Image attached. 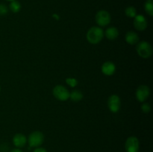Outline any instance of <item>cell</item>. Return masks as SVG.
<instances>
[{"mask_svg":"<svg viewBox=\"0 0 153 152\" xmlns=\"http://www.w3.org/2000/svg\"><path fill=\"white\" fill-rule=\"evenodd\" d=\"M33 152H47V151H46L45 148H43L37 147L34 149Z\"/></svg>","mask_w":153,"mask_h":152,"instance_id":"44dd1931","label":"cell"},{"mask_svg":"<svg viewBox=\"0 0 153 152\" xmlns=\"http://www.w3.org/2000/svg\"><path fill=\"white\" fill-rule=\"evenodd\" d=\"M140 143L139 140L135 137H130L126 141L125 148L126 152H138Z\"/></svg>","mask_w":153,"mask_h":152,"instance_id":"8992f818","label":"cell"},{"mask_svg":"<svg viewBox=\"0 0 153 152\" xmlns=\"http://www.w3.org/2000/svg\"><path fill=\"white\" fill-rule=\"evenodd\" d=\"M105 34V37L108 40H114L117 38L118 35H119V31L116 27H110L106 29L105 34Z\"/></svg>","mask_w":153,"mask_h":152,"instance_id":"4fadbf2b","label":"cell"},{"mask_svg":"<svg viewBox=\"0 0 153 152\" xmlns=\"http://www.w3.org/2000/svg\"><path fill=\"white\" fill-rule=\"evenodd\" d=\"M10 152H23V151H22V150H20L19 148H15V149H13Z\"/></svg>","mask_w":153,"mask_h":152,"instance_id":"7402d4cb","label":"cell"},{"mask_svg":"<svg viewBox=\"0 0 153 152\" xmlns=\"http://www.w3.org/2000/svg\"><path fill=\"white\" fill-rule=\"evenodd\" d=\"M111 20L110 13L105 10H100L96 15V22L100 26L104 27L108 25Z\"/></svg>","mask_w":153,"mask_h":152,"instance_id":"5b68a950","label":"cell"},{"mask_svg":"<svg viewBox=\"0 0 153 152\" xmlns=\"http://www.w3.org/2000/svg\"><path fill=\"white\" fill-rule=\"evenodd\" d=\"M108 106L112 113H117L120 109L121 101L118 95H112L109 97L108 100Z\"/></svg>","mask_w":153,"mask_h":152,"instance_id":"52a82bcc","label":"cell"},{"mask_svg":"<svg viewBox=\"0 0 153 152\" xmlns=\"http://www.w3.org/2000/svg\"><path fill=\"white\" fill-rule=\"evenodd\" d=\"M53 95L59 101H67L70 98V92L62 85H57L53 89Z\"/></svg>","mask_w":153,"mask_h":152,"instance_id":"277c9868","label":"cell"},{"mask_svg":"<svg viewBox=\"0 0 153 152\" xmlns=\"http://www.w3.org/2000/svg\"><path fill=\"white\" fill-rule=\"evenodd\" d=\"M144 8L146 13L149 16H153V1L152 0H146L144 4Z\"/></svg>","mask_w":153,"mask_h":152,"instance_id":"9a60e30c","label":"cell"},{"mask_svg":"<svg viewBox=\"0 0 153 152\" xmlns=\"http://www.w3.org/2000/svg\"><path fill=\"white\" fill-rule=\"evenodd\" d=\"M136 50L139 56L144 59L150 58L153 52L152 46L146 41H141L139 43L136 47Z\"/></svg>","mask_w":153,"mask_h":152,"instance_id":"7a4b0ae2","label":"cell"},{"mask_svg":"<svg viewBox=\"0 0 153 152\" xmlns=\"http://www.w3.org/2000/svg\"><path fill=\"white\" fill-rule=\"evenodd\" d=\"M126 15L128 17L134 18V16L137 15V11H136V9L134 8L132 6H130V7H128L125 10Z\"/></svg>","mask_w":153,"mask_h":152,"instance_id":"e0dca14e","label":"cell"},{"mask_svg":"<svg viewBox=\"0 0 153 152\" xmlns=\"http://www.w3.org/2000/svg\"><path fill=\"white\" fill-rule=\"evenodd\" d=\"M104 31L100 27H91L87 32V40L91 44H97L102 40Z\"/></svg>","mask_w":153,"mask_h":152,"instance_id":"6da1fadb","label":"cell"},{"mask_svg":"<svg viewBox=\"0 0 153 152\" xmlns=\"http://www.w3.org/2000/svg\"><path fill=\"white\" fill-rule=\"evenodd\" d=\"M134 19V26L138 31H143L147 27V20L143 15H136Z\"/></svg>","mask_w":153,"mask_h":152,"instance_id":"9c48e42d","label":"cell"},{"mask_svg":"<svg viewBox=\"0 0 153 152\" xmlns=\"http://www.w3.org/2000/svg\"><path fill=\"white\" fill-rule=\"evenodd\" d=\"M13 143L16 147L22 148L27 143V138L24 134H16L13 138Z\"/></svg>","mask_w":153,"mask_h":152,"instance_id":"8fae6325","label":"cell"},{"mask_svg":"<svg viewBox=\"0 0 153 152\" xmlns=\"http://www.w3.org/2000/svg\"><path fill=\"white\" fill-rule=\"evenodd\" d=\"M9 7H10V10L12 12H13V13H18L21 9V4L19 1L14 0V1H12L10 2Z\"/></svg>","mask_w":153,"mask_h":152,"instance_id":"2e32d148","label":"cell"},{"mask_svg":"<svg viewBox=\"0 0 153 152\" xmlns=\"http://www.w3.org/2000/svg\"><path fill=\"white\" fill-rule=\"evenodd\" d=\"M126 41L130 45H134L138 43L139 37L137 33L134 31H128L126 34Z\"/></svg>","mask_w":153,"mask_h":152,"instance_id":"7c38bea8","label":"cell"},{"mask_svg":"<svg viewBox=\"0 0 153 152\" xmlns=\"http://www.w3.org/2000/svg\"><path fill=\"white\" fill-rule=\"evenodd\" d=\"M7 1H14V0H7Z\"/></svg>","mask_w":153,"mask_h":152,"instance_id":"603a6c76","label":"cell"},{"mask_svg":"<svg viewBox=\"0 0 153 152\" xmlns=\"http://www.w3.org/2000/svg\"><path fill=\"white\" fill-rule=\"evenodd\" d=\"M150 90H149V86L146 85H141L139 86L136 90V98L140 102H143L146 101L149 96Z\"/></svg>","mask_w":153,"mask_h":152,"instance_id":"ba28073f","label":"cell"},{"mask_svg":"<svg viewBox=\"0 0 153 152\" xmlns=\"http://www.w3.org/2000/svg\"><path fill=\"white\" fill-rule=\"evenodd\" d=\"M66 82L68 85H70L72 87H75L78 84V80L75 78H67Z\"/></svg>","mask_w":153,"mask_h":152,"instance_id":"ac0fdd59","label":"cell"},{"mask_svg":"<svg viewBox=\"0 0 153 152\" xmlns=\"http://www.w3.org/2000/svg\"><path fill=\"white\" fill-rule=\"evenodd\" d=\"M44 141V136L40 131H34L29 135L28 139V142L30 147L37 148L40 147Z\"/></svg>","mask_w":153,"mask_h":152,"instance_id":"3957f363","label":"cell"},{"mask_svg":"<svg viewBox=\"0 0 153 152\" xmlns=\"http://www.w3.org/2000/svg\"><path fill=\"white\" fill-rule=\"evenodd\" d=\"M8 12V8L4 4H0V15H5Z\"/></svg>","mask_w":153,"mask_h":152,"instance_id":"ffe728a7","label":"cell"},{"mask_svg":"<svg viewBox=\"0 0 153 152\" xmlns=\"http://www.w3.org/2000/svg\"><path fill=\"white\" fill-rule=\"evenodd\" d=\"M115 70H116V66H115L114 63L110 62V61L104 63L102 66V72L105 75H112L115 72Z\"/></svg>","mask_w":153,"mask_h":152,"instance_id":"30bf717a","label":"cell"},{"mask_svg":"<svg viewBox=\"0 0 153 152\" xmlns=\"http://www.w3.org/2000/svg\"><path fill=\"white\" fill-rule=\"evenodd\" d=\"M70 98L73 101H80L83 98V94L79 90H73L71 93H70Z\"/></svg>","mask_w":153,"mask_h":152,"instance_id":"5bb4252c","label":"cell"},{"mask_svg":"<svg viewBox=\"0 0 153 152\" xmlns=\"http://www.w3.org/2000/svg\"><path fill=\"white\" fill-rule=\"evenodd\" d=\"M141 110H142V111L145 113H149L151 110L150 104H148V103H144V104L141 106Z\"/></svg>","mask_w":153,"mask_h":152,"instance_id":"d6986e66","label":"cell"}]
</instances>
